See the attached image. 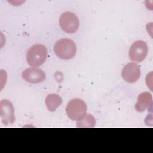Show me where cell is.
<instances>
[{
  "label": "cell",
  "instance_id": "obj_1",
  "mask_svg": "<svg viewBox=\"0 0 153 153\" xmlns=\"http://www.w3.org/2000/svg\"><path fill=\"white\" fill-rule=\"evenodd\" d=\"M54 50L59 58L69 60L73 58L75 55L76 47L72 40L68 38H62L55 43Z\"/></svg>",
  "mask_w": 153,
  "mask_h": 153
},
{
  "label": "cell",
  "instance_id": "obj_2",
  "mask_svg": "<svg viewBox=\"0 0 153 153\" xmlns=\"http://www.w3.org/2000/svg\"><path fill=\"white\" fill-rule=\"evenodd\" d=\"M47 56V50L45 46L36 44L28 50L26 54L27 62L31 66H39L45 62Z\"/></svg>",
  "mask_w": 153,
  "mask_h": 153
},
{
  "label": "cell",
  "instance_id": "obj_3",
  "mask_svg": "<svg viewBox=\"0 0 153 153\" xmlns=\"http://www.w3.org/2000/svg\"><path fill=\"white\" fill-rule=\"evenodd\" d=\"M87 106L84 100L79 98L71 100L66 108L68 117L73 121H78L86 113Z\"/></svg>",
  "mask_w": 153,
  "mask_h": 153
},
{
  "label": "cell",
  "instance_id": "obj_4",
  "mask_svg": "<svg viewBox=\"0 0 153 153\" xmlns=\"http://www.w3.org/2000/svg\"><path fill=\"white\" fill-rule=\"evenodd\" d=\"M59 25L64 32L68 33H74L79 27V21L74 13L66 11L60 16Z\"/></svg>",
  "mask_w": 153,
  "mask_h": 153
},
{
  "label": "cell",
  "instance_id": "obj_5",
  "mask_svg": "<svg viewBox=\"0 0 153 153\" xmlns=\"http://www.w3.org/2000/svg\"><path fill=\"white\" fill-rule=\"evenodd\" d=\"M147 53L148 46L146 43L143 41L137 40L131 45L128 56L131 60L139 63L145 59Z\"/></svg>",
  "mask_w": 153,
  "mask_h": 153
},
{
  "label": "cell",
  "instance_id": "obj_6",
  "mask_svg": "<svg viewBox=\"0 0 153 153\" xmlns=\"http://www.w3.org/2000/svg\"><path fill=\"white\" fill-rule=\"evenodd\" d=\"M0 117L2 123L5 126L14 123V109L10 100L3 99L0 102Z\"/></svg>",
  "mask_w": 153,
  "mask_h": 153
},
{
  "label": "cell",
  "instance_id": "obj_7",
  "mask_svg": "<svg viewBox=\"0 0 153 153\" xmlns=\"http://www.w3.org/2000/svg\"><path fill=\"white\" fill-rule=\"evenodd\" d=\"M140 68L139 66L134 62L126 64L123 68L121 76L128 83L136 82L140 76Z\"/></svg>",
  "mask_w": 153,
  "mask_h": 153
},
{
  "label": "cell",
  "instance_id": "obj_8",
  "mask_svg": "<svg viewBox=\"0 0 153 153\" xmlns=\"http://www.w3.org/2000/svg\"><path fill=\"white\" fill-rule=\"evenodd\" d=\"M22 75L24 80L32 84L41 82L46 77L45 72L42 69L35 67L26 68L23 71Z\"/></svg>",
  "mask_w": 153,
  "mask_h": 153
},
{
  "label": "cell",
  "instance_id": "obj_9",
  "mask_svg": "<svg viewBox=\"0 0 153 153\" xmlns=\"http://www.w3.org/2000/svg\"><path fill=\"white\" fill-rule=\"evenodd\" d=\"M152 104V97L151 94L145 91L139 94L134 108L137 112H142L151 106Z\"/></svg>",
  "mask_w": 153,
  "mask_h": 153
},
{
  "label": "cell",
  "instance_id": "obj_10",
  "mask_svg": "<svg viewBox=\"0 0 153 153\" xmlns=\"http://www.w3.org/2000/svg\"><path fill=\"white\" fill-rule=\"evenodd\" d=\"M45 102L47 109L50 112H54L62 104V99L59 95L51 93L47 96Z\"/></svg>",
  "mask_w": 153,
  "mask_h": 153
},
{
  "label": "cell",
  "instance_id": "obj_11",
  "mask_svg": "<svg viewBox=\"0 0 153 153\" xmlns=\"http://www.w3.org/2000/svg\"><path fill=\"white\" fill-rule=\"evenodd\" d=\"M96 120L94 117L88 113L85 115L79 120L76 121V126L77 127H89L93 128L95 126Z\"/></svg>",
  "mask_w": 153,
  "mask_h": 153
}]
</instances>
